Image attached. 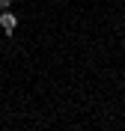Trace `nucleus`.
<instances>
[{
    "mask_svg": "<svg viewBox=\"0 0 125 131\" xmlns=\"http://www.w3.org/2000/svg\"><path fill=\"white\" fill-rule=\"evenodd\" d=\"M0 27H3V33H6V36H12V33H15L18 15L12 12V9H3V12H0Z\"/></svg>",
    "mask_w": 125,
    "mask_h": 131,
    "instance_id": "1",
    "label": "nucleus"
},
{
    "mask_svg": "<svg viewBox=\"0 0 125 131\" xmlns=\"http://www.w3.org/2000/svg\"><path fill=\"white\" fill-rule=\"evenodd\" d=\"M12 6V0H0V9H9Z\"/></svg>",
    "mask_w": 125,
    "mask_h": 131,
    "instance_id": "2",
    "label": "nucleus"
}]
</instances>
